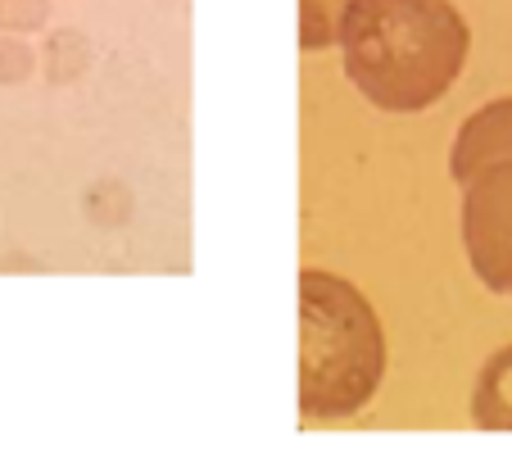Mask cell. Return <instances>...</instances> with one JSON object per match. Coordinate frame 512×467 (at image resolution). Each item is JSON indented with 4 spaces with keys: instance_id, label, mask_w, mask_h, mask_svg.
Here are the masks:
<instances>
[{
    "instance_id": "6da1fadb",
    "label": "cell",
    "mask_w": 512,
    "mask_h": 467,
    "mask_svg": "<svg viewBox=\"0 0 512 467\" xmlns=\"http://www.w3.org/2000/svg\"><path fill=\"white\" fill-rule=\"evenodd\" d=\"M336 46L358 96L386 114H417L463 78L472 28L449 0H349Z\"/></svg>"
},
{
    "instance_id": "7a4b0ae2",
    "label": "cell",
    "mask_w": 512,
    "mask_h": 467,
    "mask_svg": "<svg viewBox=\"0 0 512 467\" xmlns=\"http://www.w3.org/2000/svg\"><path fill=\"white\" fill-rule=\"evenodd\" d=\"M386 377V331L345 277L300 273V418H354Z\"/></svg>"
},
{
    "instance_id": "3957f363",
    "label": "cell",
    "mask_w": 512,
    "mask_h": 467,
    "mask_svg": "<svg viewBox=\"0 0 512 467\" xmlns=\"http://www.w3.org/2000/svg\"><path fill=\"white\" fill-rule=\"evenodd\" d=\"M463 250L490 291L512 295V159L463 182Z\"/></svg>"
},
{
    "instance_id": "277c9868",
    "label": "cell",
    "mask_w": 512,
    "mask_h": 467,
    "mask_svg": "<svg viewBox=\"0 0 512 467\" xmlns=\"http://www.w3.org/2000/svg\"><path fill=\"white\" fill-rule=\"evenodd\" d=\"M512 159V96L490 100L485 109H476L454 137L449 150V173L454 182H467L490 164H508Z\"/></svg>"
},
{
    "instance_id": "5b68a950",
    "label": "cell",
    "mask_w": 512,
    "mask_h": 467,
    "mask_svg": "<svg viewBox=\"0 0 512 467\" xmlns=\"http://www.w3.org/2000/svg\"><path fill=\"white\" fill-rule=\"evenodd\" d=\"M472 422L481 431H512V345L485 359L472 386Z\"/></svg>"
},
{
    "instance_id": "8992f818",
    "label": "cell",
    "mask_w": 512,
    "mask_h": 467,
    "mask_svg": "<svg viewBox=\"0 0 512 467\" xmlns=\"http://www.w3.org/2000/svg\"><path fill=\"white\" fill-rule=\"evenodd\" d=\"M41 69H46V82H55V87H68V82L87 78L91 41L82 37V32H73V28L50 32L46 46H41Z\"/></svg>"
},
{
    "instance_id": "52a82bcc",
    "label": "cell",
    "mask_w": 512,
    "mask_h": 467,
    "mask_svg": "<svg viewBox=\"0 0 512 467\" xmlns=\"http://www.w3.org/2000/svg\"><path fill=\"white\" fill-rule=\"evenodd\" d=\"M349 0H300V46L327 50L340 37V14Z\"/></svg>"
},
{
    "instance_id": "ba28073f",
    "label": "cell",
    "mask_w": 512,
    "mask_h": 467,
    "mask_svg": "<svg viewBox=\"0 0 512 467\" xmlns=\"http://www.w3.org/2000/svg\"><path fill=\"white\" fill-rule=\"evenodd\" d=\"M82 205H87V218L96 227H123L132 218V191L118 182H96Z\"/></svg>"
},
{
    "instance_id": "9c48e42d",
    "label": "cell",
    "mask_w": 512,
    "mask_h": 467,
    "mask_svg": "<svg viewBox=\"0 0 512 467\" xmlns=\"http://www.w3.org/2000/svg\"><path fill=\"white\" fill-rule=\"evenodd\" d=\"M32 69H37L32 46L23 37H14V32H5V37H0V87H19V82H28Z\"/></svg>"
},
{
    "instance_id": "30bf717a",
    "label": "cell",
    "mask_w": 512,
    "mask_h": 467,
    "mask_svg": "<svg viewBox=\"0 0 512 467\" xmlns=\"http://www.w3.org/2000/svg\"><path fill=\"white\" fill-rule=\"evenodd\" d=\"M50 19V0H0V32H37Z\"/></svg>"
}]
</instances>
